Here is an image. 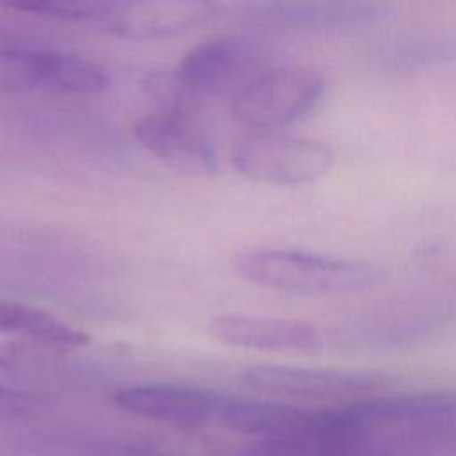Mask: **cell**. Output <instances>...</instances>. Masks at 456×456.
Returning <instances> with one entry per match:
<instances>
[{
    "mask_svg": "<svg viewBox=\"0 0 456 456\" xmlns=\"http://www.w3.org/2000/svg\"><path fill=\"white\" fill-rule=\"evenodd\" d=\"M326 431L351 456H456V392H383L326 408Z\"/></svg>",
    "mask_w": 456,
    "mask_h": 456,
    "instance_id": "obj_1",
    "label": "cell"
},
{
    "mask_svg": "<svg viewBox=\"0 0 456 456\" xmlns=\"http://www.w3.org/2000/svg\"><path fill=\"white\" fill-rule=\"evenodd\" d=\"M233 271L258 287L299 296L354 292L379 278V271L367 262L281 248L239 253Z\"/></svg>",
    "mask_w": 456,
    "mask_h": 456,
    "instance_id": "obj_2",
    "label": "cell"
},
{
    "mask_svg": "<svg viewBox=\"0 0 456 456\" xmlns=\"http://www.w3.org/2000/svg\"><path fill=\"white\" fill-rule=\"evenodd\" d=\"M324 91V78L310 68H267L255 71L233 94L232 114L255 132H276L312 112Z\"/></svg>",
    "mask_w": 456,
    "mask_h": 456,
    "instance_id": "obj_3",
    "label": "cell"
},
{
    "mask_svg": "<svg viewBox=\"0 0 456 456\" xmlns=\"http://www.w3.org/2000/svg\"><path fill=\"white\" fill-rule=\"evenodd\" d=\"M240 378L249 388L278 401L321 403L324 408L374 397L387 388V378L376 372L280 363L249 365Z\"/></svg>",
    "mask_w": 456,
    "mask_h": 456,
    "instance_id": "obj_4",
    "label": "cell"
},
{
    "mask_svg": "<svg viewBox=\"0 0 456 456\" xmlns=\"http://www.w3.org/2000/svg\"><path fill=\"white\" fill-rule=\"evenodd\" d=\"M333 150L315 139L281 132H251L232 148V164L248 180L271 185H305L324 176Z\"/></svg>",
    "mask_w": 456,
    "mask_h": 456,
    "instance_id": "obj_5",
    "label": "cell"
},
{
    "mask_svg": "<svg viewBox=\"0 0 456 456\" xmlns=\"http://www.w3.org/2000/svg\"><path fill=\"white\" fill-rule=\"evenodd\" d=\"M107 86L105 71L86 57L55 50L0 46V94L32 91L96 94Z\"/></svg>",
    "mask_w": 456,
    "mask_h": 456,
    "instance_id": "obj_6",
    "label": "cell"
},
{
    "mask_svg": "<svg viewBox=\"0 0 456 456\" xmlns=\"http://www.w3.org/2000/svg\"><path fill=\"white\" fill-rule=\"evenodd\" d=\"M226 394L176 383L132 385L114 394L119 410L173 426L219 424Z\"/></svg>",
    "mask_w": 456,
    "mask_h": 456,
    "instance_id": "obj_7",
    "label": "cell"
},
{
    "mask_svg": "<svg viewBox=\"0 0 456 456\" xmlns=\"http://www.w3.org/2000/svg\"><path fill=\"white\" fill-rule=\"evenodd\" d=\"M139 142L167 167L189 176H214L219 159L214 144L189 116L151 112L134 125Z\"/></svg>",
    "mask_w": 456,
    "mask_h": 456,
    "instance_id": "obj_8",
    "label": "cell"
},
{
    "mask_svg": "<svg viewBox=\"0 0 456 456\" xmlns=\"http://www.w3.org/2000/svg\"><path fill=\"white\" fill-rule=\"evenodd\" d=\"M208 333L223 344L267 353H317L331 347L328 330L297 319L216 315Z\"/></svg>",
    "mask_w": 456,
    "mask_h": 456,
    "instance_id": "obj_9",
    "label": "cell"
},
{
    "mask_svg": "<svg viewBox=\"0 0 456 456\" xmlns=\"http://www.w3.org/2000/svg\"><path fill=\"white\" fill-rule=\"evenodd\" d=\"M216 11L217 5L205 0L110 2L100 23L118 37L148 41L183 34L208 21Z\"/></svg>",
    "mask_w": 456,
    "mask_h": 456,
    "instance_id": "obj_10",
    "label": "cell"
},
{
    "mask_svg": "<svg viewBox=\"0 0 456 456\" xmlns=\"http://www.w3.org/2000/svg\"><path fill=\"white\" fill-rule=\"evenodd\" d=\"M248 50L232 39H207L192 46L180 66L176 77L196 98L233 94L253 75Z\"/></svg>",
    "mask_w": 456,
    "mask_h": 456,
    "instance_id": "obj_11",
    "label": "cell"
},
{
    "mask_svg": "<svg viewBox=\"0 0 456 456\" xmlns=\"http://www.w3.org/2000/svg\"><path fill=\"white\" fill-rule=\"evenodd\" d=\"M0 333L27 337L55 349H77L89 344V335L37 306L0 301Z\"/></svg>",
    "mask_w": 456,
    "mask_h": 456,
    "instance_id": "obj_12",
    "label": "cell"
},
{
    "mask_svg": "<svg viewBox=\"0 0 456 456\" xmlns=\"http://www.w3.org/2000/svg\"><path fill=\"white\" fill-rule=\"evenodd\" d=\"M16 447L27 456H183L139 442L62 435L28 436Z\"/></svg>",
    "mask_w": 456,
    "mask_h": 456,
    "instance_id": "obj_13",
    "label": "cell"
},
{
    "mask_svg": "<svg viewBox=\"0 0 456 456\" xmlns=\"http://www.w3.org/2000/svg\"><path fill=\"white\" fill-rule=\"evenodd\" d=\"M322 411L319 410L314 428L305 435L281 438H258L240 456H346L342 449L324 433Z\"/></svg>",
    "mask_w": 456,
    "mask_h": 456,
    "instance_id": "obj_14",
    "label": "cell"
},
{
    "mask_svg": "<svg viewBox=\"0 0 456 456\" xmlns=\"http://www.w3.org/2000/svg\"><path fill=\"white\" fill-rule=\"evenodd\" d=\"M5 9L20 12L37 14L45 18L66 20V21H102L110 7V2L103 0H7L0 2Z\"/></svg>",
    "mask_w": 456,
    "mask_h": 456,
    "instance_id": "obj_15",
    "label": "cell"
},
{
    "mask_svg": "<svg viewBox=\"0 0 456 456\" xmlns=\"http://www.w3.org/2000/svg\"><path fill=\"white\" fill-rule=\"evenodd\" d=\"M394 48L392 59L397 64H426L431 61H444L456 57V43L444 39H410Z\"/></svg>",
    "mask_w": 456,
    "mask_h": 456,
    "instance_id": "obj_16",
    "label": "cell"
},
{
    "mask_svg": "<svg viewBox=\"0 0 456 456\" xmlns=\"http://www.w3.org/2000/svg\"><path fill=\"white\" fill-rule=\"evenodd\" d=\"M41 408V399L30 392L0 385V419H23Z\"/></svg>",
    "mask_w": 456,
    "mask_h": 456,
    "instance_id": "obj_17",
    "label": "cell"
}]
</instances>
